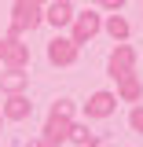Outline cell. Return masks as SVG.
Masks as SVG:
<instances>
[{
    "label": "cell",
    "instance_id": "cell-1",
    "mask_svg": "<svg viewBox=\"0 0 143 147\" xmlns=\"http://www.w3.org/2000/svg\"><path fill=\"white\" fill-rule=\"evenodd\" d=\"M70 125H73V99H55L52 114H48V121H44V132H40V140L48 147H59L70 140Z\"/></svg>",
    "mask_w": 143,
    "mask_h": 147
},
{
    "label": "cell",
    "instance_id": "cell-2",
    "mask_svg": "<svg viewBox=\"0 0 143 147\" xmlns=\"http://www.w3.org/2000/svg\"><path fill=\"white\" fill-rule=\"evenodd\" d=\"M44 4H48V0H15V7H11V26H7V37L33 33L37 26L44 22Z\"/></svg>",
    "mask_w": 143,
    "mask_h": 147
},
{
    "label": "cell",
    "instance_id": "cell-3",
    "mask_svg": "<svg viewBox=\"0 0 143 147\" xmlns=\"http://www.w3.org/2000/svg\"><path fill=\"white\" fill-rule=\"evenodd\" d=\"M107 74L114 77V81H121V77H128V74H136V48L121 40V44L110 52V59H107Z\"/></svg>",
    "mask_w": 143,
    "mask_h": 147
},
{
    "label": "cell",
    "instance_id": "cell-4",
    "mask_svg": "<svg viewBox=\"0 0 143 147\" xmlns=\"http://www.w3.org/2000/svg\"><path fill=\"white\" fill-rule=\"evenodd\" d=\"M70 26H73V33H70V40H73V44H88L92 37H95L99 30H103V15L88 7V11L73 15V22H70Z\"/></svg>",
    "mask_w": 143,
    "mask_h": 147
},
{
    "label": "cell",
    "instance_id": "cell-5",
    "mask_svg": "<svg viewBox=\"0 0 143 147\" xmlns=\"http://www.w3.org/2000/svg\"><path fill=\"white\" fill-rule=\"evenodd\" d=\"M77 52H81V44H73L70 37L48 40V63H52V66H73V63H77Z\"/></svg>",
    "mask_w": 143,
    "mask_h": 147
},
{
    "label": "cell",
    "instance_id": "cell-6",
    "mask_svg": "<svg viewBox=\"0 0 143 147\" xmlns=\"http://www.w3.org/2000/svg\"><path fill=\"white\" fill-rule=\"evenodd\" d=\"M0 63L4 66H30V44H22V37H4L0 40Z\"/></svg>",
    "mask_w": 143,
    "mask_h": 147
},
{
    "label": "cell",
    "instance_id": "cell-7",
    "mask_svg": "<svg viewBox=\"0 0 143 147\" xmlns=\"http://www.w3.org/2000/svg\"><path fill=\"white\" fill-rule=\"evenodd\" d=\"M117 103H121V99H117V92H92L88 96V103H85V118H110V114H114V110H117Z\"/></svg>",
    "mask_w": 143,
    "mask_h": 147
},
{
    "label": "cell",
    "instance_id": "cell-8",
    "mask_svg": "<svg viewBox=\"0 0 143 147\" xmlns=\"http://www.w3.org/2000/svg\"><path fill=\"white\" fill-rule=\"evenodd\" d=\"M44 22H52L55 30L70 26V22H73V4H70V0H52V4L44 7Z\"/></svg>",
    "mask_w": 143,
    "mask_h": 147
},
{
    "label": "cell",
    "instance_id": "cell-9",
    "mask_svg": "<svg viewBox=\"0 0 143 147\" xmlns=\"http://www.w3.org/2000/svg\"><path fill=\"white\" fill-rule=\"evenodd\" d=\"M26 85H30V74H26V66H7V70L0 74V92H7V96L26 92Z\"/></svg>",
    "mask_w": 143,
    "mask_h": 147
},
{
    "label": "cell",
    "instance_id": "cell-10",
    "mask_svg": "<svg viewBox=\"0 0 143 147\" xmlns=\"http://www.w3.org/2000/svg\"><path fill=\"white\" fill-rule=\"evenodd\" d=\"M7 121H26L30 114H33V103L22 96V92H15V96H7V103H4V110H0Z\"/></svg>",
    "mask_w": 143,
    "mask_h": 147
},
{
    "label": "cell",
    "instance_id": "cell-11",
    "mask_svg": "<svg viewBox=\"0 0 143 147\" xmlns=\"http://www.w3.org/2000/svg\"><path fill=\"white\" fill-rule=\"evenodd\" d=\"M117 99H121V103H140V99H143V81H140V74H128V77L117 81Z\"/></svg>",
    "mask_w": 143,
    "mask_h": 147
},
{
    "label": "cell",
    "instance_id": "cell-12",
    "mask_svg": "<svg viewBox=\"0 0 143 147\" xmlns=\"http://www.w3.org/2000/svg\"><path fill=\"white\" fill-rule=\"evenodd\" d=\"M103 30H107V33L114 37L117 44H121V40H128V33H132V26H128V18H121V15H110L107 22H103Z\"/></svg>",
    "mask_w": 143,
    "mask_h": 147
},
{
    "label": "cell",
    "instance_id": "cell-13",
    "mask_svg": "<svg viewBox=\"0 0 143 147\" xmlns=\"http://www.w3.org/2000/svg\"><path fill=\"white\" fill-rule=\"evenodd\" d=\"M70 140H73V144H81V147H88L95 136L88 132V125H70Z\"/></svg>",
    "mask_w": 143,
    "mask_h": 147
},
{
    "label": "cell",
    "instance_id": "cell-14",
    "mask_svg": "<svg viewBox=\"0 0 143 147\" xmlns=\"http://www.w3.org/2000/svg\"><path fill=\"white\" fill-rule=\"evenodd\" d=\"M128 129H132V132H140V136H143V107H140V103H136V107L128 110Z\"/></svg>",
    "mask_w": 143,
    "mask_h": 147
},
{
    "label": "cell",
    "instance_id": "cell-15",
    "mask_svg": "<svg viewBox=\"0 0 143 147\" xmlns=\"http://www.w3.org/2000/svg\"><path fill=\"white\" fill-rule=\"evenodd\" d=\"M88 4H95V7H110V11H121V7H125V0H88Z\"/></svg>",
    "mask_w": 143,
    "mask_h": 147
},
{
    "label": "cell",
    "instance_id": "cell-16",
    "mask_svg": "<svg viewBox=\"0 0 143 147\" xmlns=\"http://www.w3.org/2000/svg\"><path fill=\"white\" fill-rule=\"evenodd\" d=\"M26 147H48V144H44V140L37 136V140H30V144H26Z\"/></svg>",
    "mask_w": 143,
    "mask_h": 147
},
{
    "label": "cell",
    "instance_id": "cell-17",
    "mask_svg": "<svg viewBox=\"0 0 143 147\" xmlns=\"http://www.w3.org/2000/svg\"><path fill=\"white\" fill-rule=\"evenodd\" d=\"M88 147H110V144H107V140H92Z\"/></svg>",
    "mask_w": 143,
    "mask_h": 147
},
{
    "label": "cell",
    "instance_id": "cell-18",
    "mask_svg": "<svg viewBox=\"0 0 143 147\" xmlns=\"http://www.w3.org/2000/svg\"><path fill=\"white\" fill-rule=\"evenodd\" d=\"M0 125H4V114H0Z\"/></svg>",
    "mask_w": 143,
    "mask_h": 147
}]
</instances>
